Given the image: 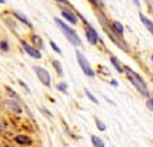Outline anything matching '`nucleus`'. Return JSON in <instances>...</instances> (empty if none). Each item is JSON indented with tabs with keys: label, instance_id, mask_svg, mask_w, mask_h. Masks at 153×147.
<instances>
[{
	"label": "nucleus",
	"instance_id": "obj_26",
	"mask_svg": "<svg viewBox=\"0 0 153 147\" xmlns=\"http://www.w3.org/2000/svg\"><path fill=\"white\" fill-rule=\"evenodd\" d=\"M147 3H149V6H150V9L153 11V0H147Z\"/></svg>",
	"mask_w": 153,
	"mask_h": 147
},
{
	"label": "nucleus",
	"instance_id": "obj_11",
	"mask_svg": "<svg viewBox=\"0 0 153 147\" xmlns=\"http://www.w3.org/2000/svg\"><path fill=\"white\" fill-rule=\"evenodd\" d=\"M14 141L20 146H31L32 144V140L29 137H26V135H17V137L14 138Z\"/></svg>",
	"mask_w": 153,
	"mask_h": 147
},
{
	"label": "nucleus",
	"instance_id": "obj_4",
	"mask_svg": "<svg viewBox=\"0 0 153 147\" xmlns=\"http://www.w3.org/2000/svg\"><path fill=\"white\" fill-rule=\"evenodd\" d=\"M84 34H86V39L91 45H97L100 42V37H98V32L95 31V28H92L87 22H84Z\"/></svg>",
	"mask_w": 153,
	"mask_h": 147
},
{
	"label": "nucleus",
	"instance_id": "obj_13",
	"mask_svg": "<svg viewBox=\"0 0 153 147\" xmlns=\"http://www.w3.org/2000/svg\"><path fill=\"white\" fill-rule=\"evenodd\" d=\"M139 20L143 22V24H144V26H146V28H147V29L152 32V35H153V22H152V20H149L144 14H139Z\"/></svg>",
	"mask_w": 153,
	"mask_h": 147
},
{
	"label": "nucleus",
	"instance_id": "obj_27",
	"mask_svg": "<svg viewBox=\"0 0 153 147\" xmlns=\"http://www.w3.org/2000/svg\"><path fill=\"white\" fill-rule=\"evenodd\" d=\"M133 3H135V5L138 6V8H139V6H141V3H139V0H133Z\"/></svg>",
	"mask_w": 153,
	"mask_h": 147
},
{
	"label": "nucleus",
	"instance_id": "obj_2",
	"mask_svg": "<svg viewBox=\"0 0 153 147\" xmlns=\"http://www.w3.org/2000/svg\"><path fill=\"white\" fill-rule=\"evenodd\" d=\"M54 22H55V24L58 26V29H60L63 34H65V37L71 42V45H72V46H81V39H80L78 34H76L71 26H68V24H66L65 22H63V20H60L58 17H55V19H54Z\"/></svg>",
	"mask_w": 153,
	"mask_h": 147
},
{
	"label": "nucleus",
	"instance_id": "obj_20",
	"mask_svg": "<svg viewBox=\"0 0 153 147\" xmlns=\"http://www.w3.org/2000/svg\"><path fill=\"white\" fill-rule=\"evenodd\" d=\"M57 91L66 94V92H68V84H66V83H58V84H57Z\"/></svg>",
	"mask_w": 153,
	"mask_h": 147
},
{
	"label": "nucleus",
	"instance_id": "obj_23",
	"mask_svg": "<svg viewBox=\"0 0 153 147\" xmlns=\"http://www.w3.org/2000/svg\"><path fill=\"white\" fill-rule=\"evenodd\" d=\"M147 107H149L150 110H153V97L147 100Z\"/></svg>",
	"mask_w": 153,
	"mask_h": 147
},
{
	"label": "nucleus",
	"instance_id": "obj_15",
	"mask_svg": "<svg viewBox=\"0 0 153 147\" xmlns=\"http://www.w3.org/2000/svg\"><path fill=\"white\" fill-rule=\"evenodd\" d=\"M91 141H92V146H94V147H104V141L101 140V138H98L97 135H92Z\"/></svg>",
	"mask_w": 153,
	"mask_h": 147
},
{
	"label": "nucleus",
	"instance_id": "obj_1",
	"mask_svg": "<svg viewBox=\"0 0 153 147\" xmlns=\"http://www.w3.org/2000/svg\"><path fill=\"white\" fill-rule=\"evenodd\" d=\"M124 72H126L127 78L130 80V83L136 88V91L141 95H144V97H149V88H147V84L144 83V80L139 77L135 71H132L130 68H127V66H124Z\"/></svg>",
	"mask_w": 153,
	"mask_h": 147
},
{
	"label": "nucleus",
	"instance_id": "obj_25",
	"mask_svg": "<svg viewBox=\"0 0 153 147\" xmlns=\"http://www.w3.org/2000/svg\"><path fill=\"white\" fill-rule=\"evenodd\" d=\"M58 3H61V5H66V6H69V2L68 0H57Z\"/></svg>",
	"mask_w": 153,
	"mask_h": 147
},
{
	"label": "nucleus",
	"instance_id": "obj_3",
	"mask_svg": "<svg viewBox=\"0 0 153 147\" xmlns=\"http://www.w3.org/2000/svg\"><path fill=\"white\" fill-rule=\"evenodd\" d=\"M76 61H78V65H80V68L83 69V72L86 74L87 77H95V71L92 69V66H91V63L87 61V58L80 52V51H76Z\"/></svg>",
	"mask_w": 153,
	"mask_h": 147
},
{
	"label": "nucleus",
	"instance_id": "obj_10",
	"mask_svg": "<svg viewBox=\"0 0 153 147\" xmlns=\"http://www.w3.org/2000/svg\"><path fill=\"white\" fill-rule=\"evenodd\" d=\"M11 14L14 16V17H16V19H17V20L20 22V23L26 24L28 28H32V23H31V20H29V19H28L26 16H25V14H22V12H19V11H12Z\"/></svg>",
	"mask_w": 153,
	"mask_h": 147
},
{
	"label": "nucleus",
	"instance_id": "obj_28",
	"mask_svg": "<svg viewBox=\"0 0 153 147\" xmlns=\"http://www.w3.org/2000/svg\"><path fill=\"white\" fill-rule=\"evenodd\" d=\"M110 83H112V86H118V81H117V80H112Z\"/></svg>",
	"mask_w": 153,
	"mask_h": 147
},
{
	"label": "nucleus",
	"instance_id": "obj_16",
	"mask_svg": "<svg viewBox=\"0 0 153 147\" xmlns=\"http://www.w3.org/2000/svg\"><path fill=\"white\" fill-rule=\"evenodd\" d=\"M0 51L2 52H9V42L6 39H0Z\"/></svg>",
	"mask_w": 153,
	"mask_h": 147
},
{
	"label": "nucleus",
	"instance_id": "obj_14",
	"mask_svg": "<svg viewBox=\"0 0 153 147\" xmlns=\"http://www.w3.org/2000/svg\"><path fill=\"white\" fill-rule=\"evenodd\" d=\"M110 61H112V65L115 66V69H117L118 72H124V66L118 61V58L117 57H113V55H110Z\"/></svg>",
	"mask_w": 153,
	"mask_h": 147
},
{
	"label": "nucleus",
	"instance_id": "obj_22",
	"mask_svg": "<svg viewBox=\"0 0 153 147\" xmlns=\"http://www.w3.org/2000/svg\"><path fill=\"white\" fill-rule=\"evenodd\" d=\"M49 45H51V48H52L55 52H58V54L61 55V49H60V48L57 46V43H55V42H52V40H51V42H49Z\"/></svg>",
	"mask_w": 153,
	"mask_h": 147
},
{
	"label": "nucleus",
	"instance_id": "obj_18",
	"mask_svg": "<svg viewBox=\"0 0 153 147\" xmlns=\"http://www.w3.org/2000/svg\"><path fill=\"white\" fill-rule=\"evenodd\" d=\"M84 94H86V97L89 98V100H91L92 103H95V104H98V100H97V97L91 92V91H89V89H84Z\"/></svg>",
	"mask_w": 153,
	"mask_h": 147
},
{
	"label": "nucleus",
	"instance_id": "obj_17",
	"mask_svg": "<svg viewBox=\"0 0 153 147\" xmlns=\"http://www.w3.org/2000/svg\"><path fill=\"white\" fill-rule=\"evenodd\" d=\"M52 66H54L55 71H57V75L61 77V75H63V68H61V65H60V61H58V60H54V61H52Z\"/></svg>",
	"mask_w": 153,
	"mask_h": 147
},
{
	"label": "nucleus",
	"instance_id": "obj_7",
	"mask_svg": "<svg viewBox=\"0 0 153 147\" xmlns=\"http://www.w3.org/2000/svg\"><path fill=\"white\" fill-rule=\"evenodd\" d=\"M5 107H6L8 110H11V112H14V114H22V112H23V107H22L20 101L12 100V98H9V100L5 101Z\"/></svg>",
	"mask_w": 153,
	"mask_h": 147
},
{
	"label": "nucleus",
	"instance_id": "obj_5",
	"mask_svg": "<svg viewBox=\"0 0 153 147\" xmlns=\"http://www.w3.org/2000/svg\"><path fill=\"white\" fill-rule=\"evenodd\" d=\"M34 72H35V75L38 77V80L42 81V84L45 86H51V75H49V72L45 69V68H40V66H34Z\"/></svg>",
	"mask_w": 153,
	"mask_h": 147
},
{
	"label": "nucleus",
	"instance_id": "obj_6",
	"mask_svg": "<svg viewBox=\"0 0 153 147\" xmlns=\"http://www.w3.org/2000/svg\"><path fill=\"white\" fill-rule=\"evenodd\" d=\"M20 45H22V48L25 49V52H26L28 55H31L32 58H35V60H40V58H42V52L38 51V49H37L35 46L29 45L26 40H22V42H20Z\"/></svg>",
	"mask_w": 153,
	"mask_h": 147
},
{
	"label": "nucleus",
	"instance_id": "obj_12",
	"mask_svg": "<svg viewBox=\"0 0 153 147\" xmlns=\"http://www.w3.org/2000/svg\"><path fill=\"white\" fill-rule=\"evenodd\" d=\"M31 42H32V46H35L38 51H40V49H43V40H42V37H38L37 34H32L31 35Z\"/></svg>",
	"mask_w": 153,
	"mask_h": 147
},
{
	"label": "nucleus",
	"instance_id": "obj_21",
	"mask_svg": "<svg viewBox=\"0 0 153 147\" xmlns=\"http://www.w3.org/2000/svg\"><path fill=\"white\" fill-rule=\"evenodd\" d=\"M95 124H97V127H98L100 132H104V130H106V124H104L101 120H95Z\"/></svg>",
	"mask_w": 153,
	"mask_h": 147
},
{
	"label": "nucleus",
	"instance_id": "obj_24",
	"mask_svg": "<svg viewBox=\"0 0 153 147\" xmlns=\"http://www.w3.org/2000/svg\"><path fill=\"white\" fill-rule=\"evenodd\" d=\"M19 84H20V86H22V88H23L25 91H26V92H29V88L26 86V83H25V81H22V80H20V81H19Z\"/></svg>",
	"mask_w": 153,
	"mask_h": 147
},
{
	"label": "nucleus",
	"instance_id": "obj_8",
	"mask_svg": "<svg viewBox=\"0 0 153 147\" xmlns=\"http://www.w3.org/2000/svg\"><path fill=\"white\" fill-rule=\"evenodd\" d=\"M61 16L65 17L71 24H76V23H78V14L74 12V11H71L69 8H61Z\"/></svg>",
	"mask_w": 153,
	"mask_h": 147
},
{
	"label": "nucleus",
	"instance_id": "obj_9",
	"mask_svg": "<svg viewBox=\"0 0 153 147\" xmlns=\"http://www.w3.org/2000/svg\"><path fill=\"white\" fill-rule=\"evenodd\" d=\"M109 29H110L115 35H118V37H121V39H123V35H124V28H123V24H121L120 22H117V20H112V22H110V26H109Z\"/></svg>",
	"mask_w": 153,
	"mask_h": 147
},
{
	"label": "nucleus",
	"instance_id": "obj_30",
	"mask_svg": "<svg viewBox=\"0 0 153 147\" xmlns=\"http://www.w3.org/2000/svg\"><path fill=\"white\" fill-rule=\"evenodd\" d=\"M152 61H153V55H152Z\"/></svg>",
	"mask_w": 153,
	"mask_h": 147
},
{
	"label": "nucleus",
	"instance_id": "obj_19",
	"mask_svg": "<svg viewBox=\"0 0 153 147\" xmlns=\"http://www.w3.org/2000/svg\"><path fill=\"white\" fill-rule=\"evenodd\" d=\"M6 92H8V95L12 98V100H17V101H20V97H19V95H17L14 91H12L11 88H6Z\"/></svg>",
	"mask_w": 153,
	"mask_h": 147
},
{
	"label": "nucleus",
	"instance_id": "obj_29",
	"mask_svg": "<svg viewBox=\"0 0 153 147\" xmlns=\"http://www.w3.org/2000/svg\"><path fill=\"white\" fill-rule=\"evenodd\" d=\"M6 2V0H0V3H5Z\"/></svg>",
	"mask_w": 153,
	"mask_h": 147
}]
</instances>
